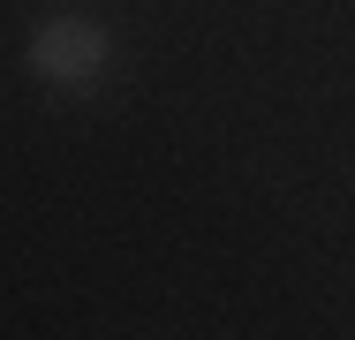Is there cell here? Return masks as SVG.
<instances>
[{
	"label": "cell",
	"instance_id": "obj_1",
	"mask_svg": "<svg viewBox=\"0 0 355 340\" xmlns=\"http://www.w3.org/2000/svg\"><path fill=\"white\" fill-rule=\"evenodd\" d=\"M23 68H31V83L83 99V91H98V76L114 68V31H106L98 15H76V8L38 15L31 38H23Z\"/></svg>",
	"mask_w": 355,
	"mask_h": 340
}]
</instances>
